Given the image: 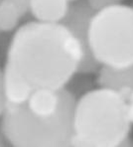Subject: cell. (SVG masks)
<instances>
[{"instance_id": "obj_1", "label": "cell", "mask_w": 133, "mask_h": 147, "mask_svg": "<svg viewBox=\"0 0 133 147\" xmlns=\"http://www.w3.org/2000/svg\"><path fill=\"white\" fill-rule=\"evenodd\" d=\"M83 57L79 41L62 23L31 21L15 32L5 66L34 90H60L78 74Z\"/></svg>"}, {"instance_id": "obj_2", "label": "cell", "mask_w": 133, "mask_h": 147, "mask_svg": "<svg viewBox=\"0 0 133 147\" xmlns=\"http://www.w3.org/2000/svg\"><path fill=\"white\" fill-rule=\"evenodd\" d=\"M131 127L127 100L121 94L104 88L89 90L76 100L72 146H122Z\"/></svg>"}, {"instance_id": "obj_3", "label": "cell", "mask_w": 133, "mask_h": 147, "mask_svg": "<svg viewBox=\"0 0 133 147\" xmlns=\"http://www.w3.org/2000/svg\"><path fill=\"white\" fill-rule=\"evenodd\" d=\"M76 100L74 94L66 90L61 109L50 117L31 113L25 103L6 105L1 115L2 134L16 147L72 146Z\"/></svg>"}, {"instance_id": "obj_4", "label": "cell", "mask_w": 133, "mask_h": 147, "mask_svg": "<svg viewBox=\"0 0 133 147\" xmlns=\"http://www.w3.org/2000/svg\"><path fill=\"white\" fill-rule=\"evenodd\" d=\"M89 45L100 66H132L133 8L117 4L96 11L89 23Z\"/></svg>"}, {"instance_id": "obj_5", "label": "cell", "mask_w": 133, "mask_h": 147, "mask_svg": "<svg viewBox=\"0 0 133 147\" xmlns=\"http://www.w3.org/2000/svg\"><path fill=\"white\" fill-rule=\"evenodd\" d=\"M95 11L89 7L87 0H77L70 4L69 11L61 22L76 37L83 49V57L78 69V74L83 75L94 74L100 68L91 55L89 45V23Z\"/></svg>"}, {"instance_id": "obj_6", "label": "cell", "mask_w": 133, "mask_h": 147, "mask_svg": "<svg viewBox=\"0 0 133 147\" xmlns=\"http://www.w3.org/2000/svg\"><path fill=\"white\" fill-rule=\"evenodd\" d=\"M66 88H35L25 105L31 113L42 117H50L57 113L63 105Z\"/></svg>"}, {"instance_id": "obj_7", "label": "cell", "mask_w": 133, "mask_h": 147, "mask_svg": "<svg viewBox=\"0 0 133 147\" xmlns=\"http://www.w3.org/2000/svg\"><path fill=\"white\" fill-rule=\"evenodd\" d=\"M96 74L99 88L114 90L127 100L133 92V65L121 69L100 66Z\"/></svg>"}, {"instance_id": "obj_8", "label": "cell", "mask_w": 133, "mask_h": 147, "mask_svg": "<svg viewBox=\"0 0 133 147\" xmlns=\"http://www.w3.org/2000/svg\"><path fill=\"white\" fill-rule=\"evenodd\" d=\"M69 0H28L29 12L36 21L61 23L69 11Z\"/></svg>"}, {"instance_id": "obj_9", "label": "cell", "mask_w": 133, "mask_h": 147, "mask_svg": "<svg viewBox=\"0 0 133 147\" xmlns=\"http://www.w3.org/2000/svg\"><path fill=\"white\" fill-rule=\"evenodd\" d=\"M2 88L6 105H23L29 98L34 88L9 67L2 71Z\"/></svg>"}, {"instance_id": "obj_10", "label": "cell", "mask_w": 133, "mask_h": 147, "mask_svg": "<svg viewBox=\"0 0 133 147\" xmlns=\"http://www.w3.org/2000/svg\"><path fill=\"white\" fill-rule=\"evenodd\" d=\"M29 12L28 0H0V32H11Z\"/></svg>"}, {"instance_id": "obj_11", "label": "cell", "mask_w": 133, "mask_h": 147, "mask_svg": "<svg viewBox=\"0 0 133 147\" xmlns=\"http://www.w3.org/2000/svg\"><path fill=\"white\" fill-rule=\"evenodd\" d=\"M87 4L93 11H99L104 8L121 4L122 0H87Z\"/></svg>"}, {"instance_id": "obj_12", "label": "cell", "mask_w": 133, "mask_h": 147, "mask_svg": "<svg viewBox=\"0 0 133 147\" xmlns=\"http://www.w3.org/2000/svg\"><path fill=\"white\" fill-rule=\"evenodd\" d=\"M5 105L6 102L3 94V88H2V71L0 70V117H1L2 113H3Z\"/></svg>"}, {"instance_id": "obj_13", "label": "cell", "mask_w": 133, "mask_h": 147, "mask_svg": "<svg viewBox=\"0 0 133 147\" xmlns=\"http://www.w3.org/2000/svg\"><path fill=\"white\" fill-rule=\"evenodd\" d=\"M127 107H128V113H129V117L133 124V92L127 98Z\"/></svg>"}, {"instance_id": "obj_14", "label": "cell", "mask_w": 133, "mask_h": 147, "mask_svg": "<svg viewBox=\"0 0 133 147\" xmlns=\"http://www.w3.org/2000/svg\"><path fill=\"white\" fill-rule=\"evenodd\" d=\"M69 1H70L71 3H72V2H74V1H77V0H69Z\"/></svg>"}]
</instances>
